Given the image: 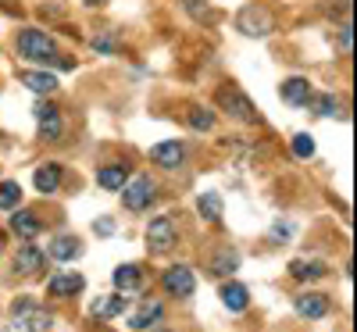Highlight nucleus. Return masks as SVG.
Instances as JSON below:
<instances>
[{
    "label": "nucleus",
    "mask_w": 357,
    "mask_h": 332,
    "mask_svg": "<svg viewBox=\"0 0 357 332\" xmlns=\"http://www.w3.org/2000/svg\"><path fill=\"white\" fill-rule=\"evenodd\" d=\"M122 193H126V207L129 211H143L146 204L158 197V186H154V179L136 175V179H129V183L122 186Z\"/></svg>",
    "instance_id": "39448f33"
},
{
    "label": "nucleus",
    "mask_w": 357,
    "mask_h": 332,
    "mask_svg": "<svg viewBox=\"0 0 357 332\" xmlns=\"http://www.w3.org/2000/svg\"><path fill=\"white\" fill-rule=\"evenodd\" d=\"M236 261H240V257H236V254H232V250H229V254H218V257H215V264H211V268H215V271H218V276H225V271H236V268H240V264H236Z\"/></svg>",
    "instance_id": "c85d7f7f"
},
{
    "label": "nucleus",
    "mask_w": 357,
    "mask_h": 332,
    "mask_svg": "<svg viewBox=\"0 0 357 332\" xmlns=\"http://www.w3.org/2000/svg\"><path fill=\"white\" fill-rule=\"evenodd\" d=\"M183 4H186V11H190L193 18H200V15H204V8H207L204 0H183Z\"/></svg>",
    "instance_id": "c756f323"
},
{
    "label": "nucleus",
    "mask_w": 357,
    "mask_h": 332,
    "mask_svg": "<svg viewBox=\"0 0 357 332\" xmlns=\"http://www.w3.org/2000/svg\"><path fill=\"white\" fill-rule=\"evenodd\" d=\"M22 82L33 89V93H54L57 89V75H50V72H22Z\"/></svg>",
    "instance_id": "6ab92c4d"
},
{
    "label": "nucleus",
    "mask_w": 357,
    "mask_h": 332,
    "mask_svg": "<svg viewBox=\"0 0 357 332\" xmlns=\"http://www.w3.org/2000/svg\"><path fill=\"white\" fill-rule=\"evenodd\" d=\"M18 50L29 57V61L57 65V43L47 33H40V29H25V33H18Z\"/></svg>",
    "instance_id": "f03ea898"
},
{
    "label": "nucleus",
    "mask_w": 357,
    "mask_h": 332,
    "mask_svg": "<svg viewBox=\"0 0 357 332\" xmlns=\"http://www.w3.org/2000/svg\"><path fill=\"white\" fill-rule=\"evenodd\" d=\"M190 126H193L197 133H207V129L215 126V114L207 111V107H193V111H190Z\"/></svg>",
    "instance_id": "393cba45"
},
{
    "label": "nucleus",
    "mask_w": 357,
    "mask_h": 332,
    "mask_svg": "<svg viewBox=\"0 0 357 332\" xmlns=\"http://www.w3.org/2000/svg\"><path fill=\"white\" fill-rule=\"evenodd\" d=\"M139 286H143L139 264H118L114 268V289L118 293H139Z\"/></svg>",
    "instance_id": "1a4fd4ad"
},
{
    "label": "nucleus",
    "mask_w": 357,
    "mask_h": 332,
    "mask_svg": "<svg viewBox=\"0 0 357 332\" xmlns=\"http://www.w3.org/2000/svg\"><path fill=\"white\" fill-rule=\"evenodd\" d=\"M282 100H286L289 107H304V104L311 100V82L301 79V75L286 79V82H282Z\"/></svg>",
    "instance_id": "9b49d317"
},
{
    "label": "nucleus",
    "mask_w": 357,
    "mask_h": 332,
    "mask_svg": "<svg viewBox=\"0 0 357 332\" xmlns=\"http://www.w3.org/2000/svg\"><path fill=\"white\" fill-rule=\"evenodd\" d=\"M18 200H22V190H18V183H0V207H4V211H11V207H18Z\"/></svg>",
    "instance_id": "a878e982"
},
{
    "label": "nucleus",
    "mask_w": 357,
    "mask_h": 332,
    "mask_svg": "<svg viewBox=\"0 0 357 332\" xmlns=\"http://www.w3.org/2000/svg\"><path fill=\"white\" fill-rule=\"evenodd\" d=\"M40 218L36 215H29V211H18V215L11 218V232L15 236H22V239H33V236H40Z\"/></svg>",
    "instance_id": "aec40b11"
},
{
    "label": "nucleus",
    "mask_w": 357,
    "mask_h": 332,
    "mask_svg": "<svg viewBox=\"0 0 357 332\" xmlns=\"http://www.w3.org/2000/svg\"><path fill=\"white\" fill-rule=\"evenodd\" d=\"M236 29H240L243 36H250V40L272 36L275 15H272V8H264V4H247L240 15H236Z\"/></svg>",
    "instance_id": "f257e3e1"
},
{
    "label": "nucleus",
    "mask_w": 357,
    "mask_h": 332,
    "mask_svg": "<svg viewBox=\"0 0 357 332\" xmlns=\"http://www.w3.org/2000/svg\"><path fill=\"white\" fill-rule=\"evenodd\" d=\"M161 315H165V308L158 304V300H143V308L132 315V322H129V329H151V325H158L161 322Z\"/></svg>",
    "instance_id": "4468645a"
},
{
    "label": "nucleus",
    "mask_w": 357,
    "mask_h": 332,
    "mask_svg": "<svg viewBox=\"0 0 357 332\" xmlns=\"http://www.w3.org/2000/svg\"><path fill=\"white\" fill-rule=\"evenodd\" d=\"M289 232H293L289 225H275V229H272V239H275V243H286V239H289Z\"/></svg>",
    "instance_id": "7c9ffc66"
},
{
    "label": "nucleus",
    "mask_w": 357,
    "mask_h": 332,
    "mask_svg": "<svg viewBox=\"0 0 357 332\" xmlns=\"http://www.w3.org/2000/svg\"><path fill=\"white\" fill-rule=\"evenodd\" d=\"M126 311V293H111V296H104V300H97L93 304V315L97 318H114V315H122Z\"/></svg>",
    "instance_id": "412c9836"
},
{
    "label": "nucleus",
    "mask_w": 357,
    "mask_h": 332,
    "mask_svg": "<svg viewBox=\"0 0 357 332\" xmlns=\"http://www.w3.org/2000/svg\"><path fill=\"white\" fill-rule=\"evenodd\" d=\"M82 286H86V279L79 276V271H57V276L50 279L54 296H75V293H82Z\"/></svg>",
    "instance_id": "9d476101"
},
{
    "label": "nucleus",
    "mask_w": 357,
    "mask_h": 332,
    "mask_svg": "<svg viewBox=\"0 0 357 332\" xmlns=\"http://www.w3.org/2000/svg\"><path fill=\"white\" fill-rule=\"evenodd\" d=\"M325 311H329V300H325L321 293H301V296H296V315H301V318H321Z\"/></svg>",
    "instance_id": "ddd939ff"
},
{
    "label": "nucleus",
    "mask_w": 357,
    "mask_h": 332,
    "mask_svg": "<svg viewBox=\"0 0 357 332\" xmlns=\"http://www.w3.org/2000/svg\"><path fill=\"white\" fill-rule=\"evenodd\" d=\"M311 107H314V114H340V107H336V97L333 93H325V97H318V100H307Z\"/></svg>",
    "instance_id": "cd10ccee"
},
{
    "label": "nucleus",
    "mask_w": 357,
    "mask_h": 332,
    "mask_svg": "<svg viewBox=\"0 0 357 332\" xmlns=\"http://www.w3.org/2000/svg\"><path fill=\"white\" fill-rule=\"evenodd\" d=\"M289 271H293V279L311 282V279H321L325 276V264H318V261H293Z\"/></svg>",
    "instance_id": "4be33fe9"
},
{
    "label": "nucleus",
    "mask_w": 357,
    "mask_h": 332,
    "mask_svg": "<svg viewBox=\"0 0 357 332\" xmlns=\"http://www.w3.org/2000/svg\"><path fill=\"white\" fill-rule=\"evenodd\" d=\"M222 304H225L229 311H247V304H250L247 286H240V282H225V286H222Z\"/></svg>",
    "instance_id": "2eb2a0df"
},
{
    "label": "nucleus",
    "mask_w": 357,
    "mask_h": 332,
    "mask_svg": "<svg viewBox=\"0 0 357 332\" xmlns=\"http://www.w3.org/2000/svg\"><path fill=\"white\" fill-rule=\"evenodd\" d=\"M97 50H114V40H93Z\"/></svg>",
    "instance_id": "72a5a7b5"
},
{
    "label": "nucleus",
    "mask_w": 357,
    "mask_h": 332,
    "mask_svg": "<svg viewBox=\"0 0 357 332\" xmlns=\"http://www.w3.org/2000/svg\"><path fill=\"white\" fill-rule=\"evenodd\" d=\"M93 229H97L100 236H107V232H114V222H111V218H100V222H97Z\"/></svg>",
    "instance_id": "473e14b6"
},
{
    "label": "nucleus",
    "mask_w": 357,
    "mask_h": 332,
    "mask_svg": "<svg viewBox=\"0 0 357 332\" xmlns=\"http://www.w3.org/2000/svg\"><path fill=\"white\" fill-rule=\"evenodd\" d=\"M218 107H222L229 118H236V122H257L254 104H250L247 93H240L236 86H222V89H218Z\"/></svg>",
    "instance_id": "7ed1b4c3"
},
{
    "label": "nucleus",
    "mask_w": 357,
    "mask_h": 332,
    "mask_svg": "<svg viewBox=\"0 0 357 332\" xmlns=\"http://www.w3.org/2000/svg\"><path fill=\"white\" fill-rule=\"evenodd\" d=\"M293 154H296V158H311V154H314V139H311L307 133L293 136Z\"/></svg>",
    "instance_id": "bb28decb"
},
{
    "label": "nucleus",
    "mask_w": 357,
    "mask_h": 332,
    "mask_svg": "<svg viewBox=\"0 0 357 332\" xmlns=\"http://www.w3.org/2000/svg\"><path fill=\"white\" fill-rule=\"evenodd\" d=\"M340 47H343V54H350V22L340 29Z\"/></svg>",
    "instance_id": "2f4dec72"
},
{
    "label": "nucleus",
    "mask_w": 357,
    "mask_h": 332,
    "mask_svg": "<svg viewBox=\"0 0 357 332\" xmlns=\"http://www.w3.org/2000/svg\"><path fill=\"white\" fill-rule=\"evenodd\" d=\"M151 158H154V165H161V168H178L186 161V146L178 143V139H172V143H158L154 150H151Z\"/></svg>",
    "instance_id": "6e6552de"
},
{
    "label": "nucleus",
    "mask_w": 357,
    "mask_h": 332,
    "mask_svg": "<svg viewBox=\"0 0 357 332\" xmlns=\"http://www.w3.org/2000/svg\"><path fill=\"white\" fill-rule=\"evenodd\" d=\"M97 183H100L104 190H122V186L129 183V168H126V165H107V168L97 172Z\"/></svg>",
    "instance_id": "f3484780"
},
{
    "label": "nucleus",
    "mask_w": 357,
    "mask_h": 332,
    "mask_svg": "<svg viewBox=\"0 0 357 332\" xmlns=\"http://www.w3.org/2000/svg\"><path fill=\"white\" fill-rule=\"evenodd\" d=\"M0 250H4V239H0Z\"/></svg>",
    "instance_id": "c9c22d12"
},
{
    "label": "nucleus",
    "mask_w": 357,
    "mask_h": 332,
    "mask_svg": "<svg viewBox=\"0 0 357 332\" xmlns=\"http://www.w3.org/2000/svg\"><path fill=\"white\" fill-rule=\"evenodd\" d=\"M65 133V122H61V114H57V107H50L43 118H40V136L43 139H57Z\"/></svg>",
    "instance_id": "5701e85b"
},
{
    "label": "nucleus",
    "mask_w": 357,
    "mask_h": 332,
    "mask_svg": "<svg viewBox=\"0 0 357 332\" xmlns=\"http://www.w3.org/2000/svg\"><path fill=\"white\" fill-rule=\"evenodd\" d=\"M33 186H36L40 193H57V186H61V168H57V165H43V168H36Z\"/></svg>",
    "instance_id": "dca6fc26"
},
{
    "label": "nucleus",
    "mask_w": 357,
    "mask_h": 332,
    "mask_svg": "<svg viewBox=\"0 0 357 332\" xmlns=\"http://www.w3.org/2000/svg\"><path fill=\"white\" fill-rule=\"evenodd\" d=\"M79 250H82V243H79L75 236H54L50 239V257L54 261H72Z\"/></svg>",
    "instance_id": "a211bd4d"
},
{
    "label": "nucleus",
    "mask_w": 357,
    "mask_h": 332,
    "mask_svg": "<svg viewBox=\"0 0 357 332\" xmlns=\"http://www.w3.org/2000/svg\"><path fill=\"white\" fill-rule=\"evenodd\" d=\"M15 271L18 276H40L43 271V254L29 243V247H22L18 254H15Z\"/></svg>",
    "instance_id": "f8f14e48"
},
{
    "label": "nucleus",
    "mask_w": 357,
    "mask_h": 332,
    "mask_svg": "<svg viewBox=\"0 0 357 332\" xmlns=\"http://www.w3.org/2000/svg\"><path fill=\"white\" fill-rule=\"evenodd\" d=\"M146 247L154 254H168L175 247V222L172 218H154L151 229H146Z\"/></svg>",
    "instance_id": "423d86ee"
},
{
    "label": "nucleus",
    "mask_w": 357,
    "mask_h": 332,
    "mask_svg": "<svg viewBox=\"0 0 357 332\" xmlns=\"http://www.w3.org/2000/svg\"><path fill=\"white\" fill-rule=\"evenodd\" d=\"M86 4H104V0H86Z\"/></svg>",
    "instance_id": "f704fd0d"
},
{
    "label": "nucleus",
    "mask_w": 357,
    "mask_h": 332,
    "mask_svg": "<svg viewBox=\"0 0 357 332\" xmlns=\"http://www.w3.org/2000/svg\"><path fill=\"white\" fill-rule=\"evenodd\" d=\"M165 286H168V293H175V296H190V293L197 289V279H193V271H190L186 264H172V268L165 271Z\"/></svg>",
    "instance_id": "0eeeda50"
},
{
    "label": "nucleus",
    "mask_w": 357,
    "mask_h": 332,
    "mask_svg": "<svg viewBox=\"0 0 357 332\" xmlns=\"http://www.w3.org/2000/svg\"><path fill=\"white\" fill-rule=\"evenodd\" d=\"M15 322L22 332H47L54 325V315L40 304H33V300H18L15 304Z\"/></svg>",
    "instance_id": "20e7f679"
},
{
    "label": "nucleus",
    "mask_w": 357,
    "mask_h": 332,
    "mask_svg": "<svg viewBox=\"0 0 357 332\" xmlns=\"http://www.w3.org/2000/svg\"><path fill=\"white\" fill-rule=\"evenodd\" d=\"M197 211H200V218L218 222V215H222V197H218V193H204V197L197 200Z\"/></svg>",
    "instance_id": "b1692460"
}]
</instances>
